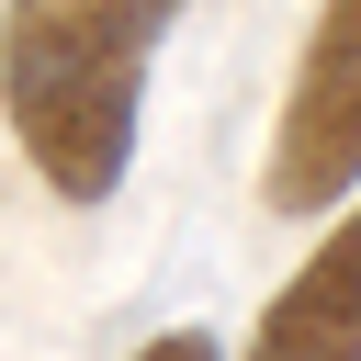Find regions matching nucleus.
<instances>
[{
  "mask_svg": "<svg viewBox=\"0 0 361 361\" xmlns=\"http://www.w3.org/2000/svg\"><path fill=\"white\" fill-rule=\"evenodd\" d=\"M192 0H0V124L56 203H113L147 124V56Z\"/></svg>",
  "mask_w": 361,
  "mask_h": 361,
  "instance_id": "f257e3e1",
  "label": "nucleus"
},
{
  "mask_svg": "<svg viewBox=\"0 0 361 361\" xmlns=\"http://www.w3.org/2000/svg\"><path fill=\"white\" fill-rule=\"evenodd\" d=\"M259 203L271 214H338V203H361V0H316L305 56H293L282 113H271Z\"/></svg>",
  "mask_w": 361,
  "mask_h": 361,
  "instance_id": "f03ea898",
  "label": "nucleus"
},
{
  "mask_svg": "<svg viewBox=\"0 0 361 361\" xmlns=\"http://www.w3.org/2000/svg\"><path fill=\"white\" fill-rule=\"evenodd\" d=\"M237 361H361V203L327 214V237L259 305V327H248Z\"/></svg>",
  "mask_w": 361,
  "mask_h": 361,
  "instance_id": "7ed1b4c3",
  "label": "nucleus"
},
{
  "mask_svg": "<svg viewBox=\"0 0 361 361\" xmlns=\"http://www.w3.org/2000/svg\"><path fill=\"white\" fill-rule=\"evenodd\" d=\"M124 361H226V350H214L203 327H158V338H135Z\"/></svg>",
  "mask_w": 361,
  "mask_h": 361,
  "instance_id": "20e7f679",
  "label": "nucleus"
}]
</instances>
